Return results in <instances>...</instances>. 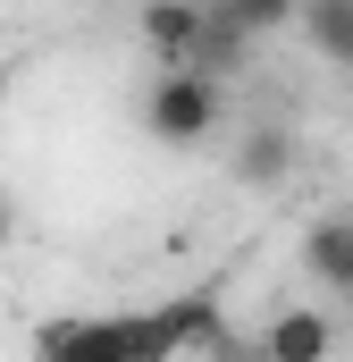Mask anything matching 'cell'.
Masks as SVG:
<instances>
[{"label": "cell", "instance_id": "7a4b0ae2", "mask_svg": "<svg viewBox=\"0 0 353 362\" xmlns=\"http://www.w3.org/2000/svg\"><path fill=\"white\" fill-rule=\"evenodd\" d=\"M135 34H143V51H152L160 68H193V51H202V34H210V0H143Z\"/></svg>", "mask_w": 353, "mask_h": 362}, {"label": "cell", "instance_id": "ba28073f", "mask_svg": "<svg viewBox=\"0 0 353 362\" xmlns=\"http://www.w3.org/2000/svg\"><path fill=\"white\" fill-rule=\"evenodd\" d=\"M34 362H92V354L68 346V329H42V354H34Z\"/></svg>", "mask_w": 353, "mask_h": 362}, {"label": "cell", "instance_id": "6da1fadb", "mask_svg": "<svg viewBox=\"0 0 353 362\" xmlns=\"http://www.w3.org/2000/svg\"><path fill=\"white\" fill-rule=\"evenodd\" d=\"M227 127V85L202 76V68H160L143 85V135L169 144V152H202L210 135Z\"/></svg>", "mask_w": 353, "mask_h": 362}, {"label": "cell", "instance_id": "3957f363", "mask_svg": "<svg viewBox=\"0 0 353 362\" xmlns=\"http://www.w3.org/2000/svg\"><path fill=\"white\" fill-rule=\"evenodd\" d=\"M337 354V312L328 303H286L261 320V362H328Z\"/></svg>", "mask_w": 353, "mask_h": 362}, {"label": "cell", "instance_id": "5b68a950", "mask_svg": "<svg viewBox=\"0 0 353 362\" xmlns=\"http://www.w3.org/2000/svg\"><path fill=\"white\" fill-rule=\"evenodd\" d=\"M236 177L244 185H286L294 177V127H253L244 152H236Z\"/></svg>", "mask_w": 353, "mask_h": 362}, {"label": "cell", "instance_id": "277c9868", "mask_svg": "<svg viewBox=\"0 0 353 362\" xmlns=\"http://www.w3.org/2000/svg\"><path fill=\"white\" fill-rule=\"evenodd\" d=\"M303 270L328 303H353V211H320L303 228Z\"/></svg>", "mask_w": 353, "mask_h": 362}, {"label": "cell", "instance_id": "8992f818", "mask_svg": "<svg viewBox=\"0 0 353 362\" xmlns=\"http://www.w3.org/2000/svg\"><path fill=\"white\" fill-rule=\"evenodd\" d=\"M294 25L311 34V51H320V59L353 68V0H303V8H294Z\"/></svg>", "mask_w": 353, "mask_h": 362}, {"label": "cell", "instance_id": "52a82bcc", "mask_svg": "<svg viewBox=\"0 0 353 362\" xmlns=\"http://www.w3.org/2000/svg\"><path fill=\"white\" fill-rule=\"evenodd\" d=\"M219 17H236L244 34H277V25H294V8L303 0H210Z\"/></svg>", "mask_w": 353, "mask_h": 362}, {"label": "cell", "instance_id": "9c48e42d", "mask_svg": "<svg viewBox=\"0 0 353 362\" xmlns=\"http://www.w3.org/2000/svg\"><path fill=\"white\" fill-rule=\"evenodd\" d=\"M8 236H17V211H8V194H0V253H8Z\"/></svg>", "mask_w": 353, "mask_h": 362}]
</instances>
